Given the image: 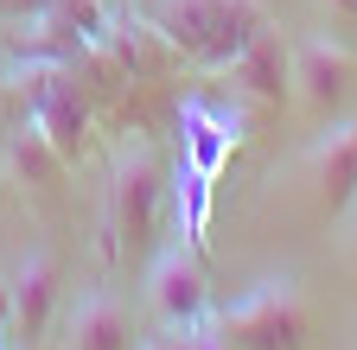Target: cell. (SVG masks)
<instances>
[{
  "instance_id": "6da1fadb",
  "label": "cell",
  "mask_w": 357,
  "mask_h": 350,
  "mask_svg": "<svg viewBox=\"0 0 357 350\" xmlns=\"http://www.w3.org/2000/svg\"><path fill=\"white\" fill-rule=\"evenodd\" d=\"M147 19L172 45V58L192 70H223L268 26L261 0H153Z\"/></svg>"
},
{
  "instance_id": "7a4b0ae2",
  "label": "cell",
  "mask_w": 357,
  "mask_h": 350,
  "mask_svg": "<svg viewBox=\"0 0 357 350\" xmlns=\"http://www.w3.org/2000/svg\"><path fill=\"white\" fill-rule=\"evenodd\" d=\"M166 185H172V166L147 141H128L115 153V179H109V248H147L153 242L160 210H166Z\"/></svg>"
},
{
  "instance_id": "3957f363",
  "label": "cell",
  "mask_w": 357,
  "mask_h": 350,
  "mask_svg": "<svg viewBox=\"0 0 357 350\" xmlns=\"http://www.w3.org/2000/svg\"><path fill=\"white\" fill-rule=\"evenodd\" d=\"M217 325L243 350H300L306 344V299L287 274H275V280L249 287L230 312H217Z\"/></svg>"
},
{
  "instance_id": "277c9868",
  "label": "cell",
  "mask_w": 357,
  "mask_h": 350,
  "mask_svg": "<svg viewBox=\"0 0 357 350\" xmlns=\"http://www.w3.org/2000/svg\"><path fill=\"white\" fill-rule=\"evenodd\" d=\"M147 312L166 331H192L211 319V274H204V255L185 236H172L147 261Z\"/></svg>"
},
{
  "instance_id": "5b68a950",
  "label": "cell",
  "mask_w": 357,
  "mask_h": 350,
  "mask_svg": "<svg viewBox=\"0 0 357 350\" xmlns=\"http://www.w3.org/2000/svg\"><path fill=\"white\" fill-rule=\"evenodd\" d=\"M217 77L230 83L236 96H249V102H261V109H281V102L294 96V45L281 38V26H261Z\"/></svg>"
},
{
  "instance_id": "8992f818",
  "label": "cell",
  "mask_w": 357,
  "mask_h": 350,
  "mask_svg": "<svg viewBox=\"0 0 357 350\" xmlns=\"http://www.w3.org/2000/svg\"><path fill=\"white\" fill-rule=\"evenodd\" d=\"M351 83H357V64H351V51L338 45V38H300L294 45V96L319 115V121H332L344 102H351Z\"/></svg>"
},
{
  "instance_id": "52a82bcc",
  "label": "cell",
  "mask_w": 357,
  "mask_h": 350,
  "mask_svg": "<svg viewBox=\"0 0 357 350\" xmlns=\"http://www.w3.org/2000/svg\"><path fill=\"white\" fill-rule=\"evenodd\" d=\"M58 287H64V274H58V261L52 255H26L20 268L7 274V331H13V344H38L45 331H52V312H58Z\"/></svg>"
},
{
  "instance_id": "ba28073f",
  "label": "cell",
  "mask_w": 357,
  "mask_h": 350,
  "mask_svg": "<svg viewBox=\"0 0 357 350\" xmlns=\"http://www.w3.org/2000/svg\"><path fill=\"white\" fill-rule=\"evenodd\" d=\"M306 179L319 210H344L357 198V121H326V134L306 147Z\"/></svg>"
},
{
  "instance_id": "9c48e42d",
  "label": "cell",
  "mask_w": 357,
  "mask_h": 350,
  "mask_svg": "<svg viewBox=\"0 0 357 350\" xmlns=\"http://www.w3.org/2000/svg\"><path fill=\"white\" fill-rule=\"evenodd\" d=\"M0 166H7V179L13 185H32V191H58L64 185V153L52 147V134L32 121V115H20L7 134H0Z\"/></svg>"
},
{
  "instance_id": "30bf717a",
  "label": "cell",
  "mask_w": 357,
  "mask_h": 350,
  "mask_svg": "<svg viewBox=\"0 0 357 350\" xmlns=\"http://www.w3.org/2000/svg\"><path fill=\"white\" fill-rule=\"evenodd\" d=\"M230 153H236V121L230 115H217L204 102L178 109V159H185L192 172H204V179L217 185L223 166H230Z\"/></svg>"
},
{
  "instance_id": "8fae6325",
  "label": "cell",
  "mask_w": 357,
  "mask_h": 350,
  "mask_svg": "<svg viewBox=\"0 0 357 350\" xmlns=\"http://www.w3.org/2000/svg\"><path fill=\"white\" fill-rule=\"evenodd\" d=\"M64 350H134V325H128V305L115 293H89L77 299Z\"/></svg>"
},
{
  "instance_id": "7c38bea8",
  "label": "cell",
  "mask_w": 357,
  "mask_h": 350,
  "mask_svg": "<svg viewBox=\"0 0 357 350\" xmlns=\"http://www.w3.org/2000/svg\"><path fill=\"white\" fill-rule=\"evenodd\" d=\"M211 179L204 172H192L185 159L172 166V185H166V210H172V230L185 236L192 248H204V236H211Z\"/></svg>"
},
{
  "instance_id": "4fadbf2b",
  "label": "cell",
  "mask_w": 357,
  "mask_h": 350,
  "mask_svg": "<svg viewBox=\"0 0 357 350\" xmlns=\"http://www.w3.org/2000/svg\"><path fill=\"white\" fill-rule=\"evenodd\" d=\"M52 7H58V13H64V19L83 32V45H89V51H96L102 38L115 32V13L102 7V0H52Z\"/></svg>"
},
{
  "instance_id": "5bb4252c",
  "label": "cell",
  "mask_w": 357,
  "mask_h": 350,
  "mask_svg": "<svg viewBox=\"0 0 357 350\" xmlns=\"http://www.w3.org/2000/svg\"><path fill=\"white\" fill-rule=\"evenodd\" d=\"M338 248H344V261H357V198L338 210Z\"/></svg>"
},
{
  "instance_id": "9a60e30c",
  "label": "cell",
  "mask_w": 357,
  "mask_h": 350,
  "mask_svg": "<svg viewBox=\"0 0 357 350\" xmlns=\"http://www.w3.org/2000/svg\"><path fill=\"white\" fill-rule=\"evenodd\" d=\"M52 0H0V13H13V19H26V13H45Z\"/></svg>"
},
{
  "instance_id": "2e32d148",
  "label": "cell",
  "mask_w": 357,
  "mask_h": 350,
  "mask_svg": "<svg viewBox=\"0 0 357 350\" xmlns=\"http://www.w3.org/2000/svg\"><path fill=\"white\" fill-rule=\"evenodd\" d=\"M319 7H326L332 19H357V0H319Z\"/></svg>"
},
{
  "instance_id": "e0dca14e",
  "label": "cell",
  "mask_w": 357,
  "mask_h": 350,
  "mask_svg": "<svg viewBox=\"0 0 357 350\" xmlns=\"http://www.w3.org/2000/svg\"><path fill=\"white\" fill-rule=\"evenodd\" d=\"M7 102L13 96H7V64H0V134H7Z\"/></svg>"
}]
</instances>
